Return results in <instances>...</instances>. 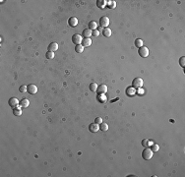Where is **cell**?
<instances>
[{"mask_svg":"<svg viewBox=\"0 0 185 177\" xmlns=\"http://www.w3.org/2000/svg\"><path fill=\"white\" fill-rule=\"evenodd\" d=\"M143 86V80L141 78H135L132 81V87L134 88H140Z\"/></svg>","mask_w":185,"mask_h":177,"instance_id":"cell-2","label":"cell"},{"mask_svg":"<svg viewBox=\"0 0 185 177\" xmlns=\"http://www.w3.org/2000/svg\"><path fill=\"white\" fill-rule=\"evenodd\" d=\"M98 85H97V83H91L90 84V91H92V92H97V90H98Z\"/></svg>","mask_w":185,"mask_h":177,"instance_id":"cell-22","label":"cell"},{"mask_svg":"<svg viewBox=\"0 0 185 177\" xmlns=\"http://www.w3.org/2000/svg\"><path fill=\"white\" fill-rule=\"evenodd\" d=\"M179 64L181 65V67H184V66H185V57L184 56H182L179 59Z\"/></svg>","mask_w":185,"mask_h":177,"instance_id":"cell-30","label":"cell"},{"mask_svg":"<svg viewBox=\"0 0 185 177\" xmlns=\"http://www.w3.org/2000/svg\"><path fill=\"white\" fill-rule=\"evenodd\" d=\"M135 46H136V47H138V48L142 47V46H143V40H142V39H136V40H135Z\"/></svg>","mask_w":185,"mask_h":177,"instance_id":"cell-24","label":"cell"},{"mask_svg":"<svg viewBox=\"0 0 185 177\" xmlns=\"http://www.w3.org/2000/svg\"><path fill=\"white\" fill-rule=\"evenodd\" d=\"M100 34V32L98 31V30H94V31H92V35L94 36H98Z\"/></svg>","mask_w":185,"mask_h":177,"instance_id":"cell-31","label":"cell"},{"mask_svg":"<svg viewBox=\"0 0 185 177\" xmlns=\"http://www.w3.org/2000/svg\"><path fill=\"white\" fill-rule=\"evenodd\" d=\"M142 146L145 147V148H148L150 146V141L148 139H144L143 141H142Z\"/></svg>","mask_w":185,"mask_h":177,"instance_id":"cell-26","label":"cell"},{"mask_svg":"<svg viewBox=\"0 0 185 177\" xmlns=\"http://www.w3.org/2000/svg\"><path fill=\"white\" fill-rule=\"evenodd\" d=\"M92 44V40H91V39H85L83 41H82V45L84 46V47H88V46H90Z\"/></svg>","mask_w":185,"mask_h":177,"instance_id":"cell-18","label":"cell"},{"mask_svg":"<svg viewBox=\"0 0 185 177\" xmlns=\"http://www.w3.org/2000/svg\"><path fill=\"white\" fill-rule=\"evenodd\" d=\"M97 92H98L99 93H105L107 92V86H106V85H105V84L100 85V87H98Z\"/></svg>","mask_w":185,"mask_h":177,"instance_id":"cell-10","label":"cell"},{"mask_svg":"<svg viewBox=\"0 0 185 177\" xmlns=\"http://www.w3.org/2000/svg\"><path fill=\"white\" fill-rule=\"evenodd\" d=\"M100 129L101 131H103V132H105V131L108 130V125H107L106 123H100Z\"/></svg>","mask_w":185,"mask_h":177,"instance_id":"cell-23","label":"cell"},{"mask_svg":"<svg viewBox=\"0 0 185 177\" xmlns=\"http://www.w3.org/2000/svg\"><path fill=\"white\" fill-rule=\"evenodd\" d=\"M95 123H97V124L100 125V123H102V119L100 117H97V118H95Z\"/></svg>","mask_w":185,"mask_h":177,"instance_id":"cell-32","label":"cell"},{"mask_svg":"<svg viewBox=\"0 0 185 177\" xmlns=\"http://www.w3.org/2000/svg\"><path fill=\"white\" fill-rule=\"evenodd\" d=\"M151 146H152V151L153 152H159V150H160L159 145H157V144H152Z\"/></svg>","mask_w":185,"mask_h":177,"instance_id":"cell-27","label":"cell"},{"mask_svg":"<svg viewBox=\"0 0 185 177\" xmlns=\"http://www.w3.org/2000/svg\"><path fill=\"white\" fill-rule=\"evenodd\" d=\"M20 93H25V92H28V87L27 86H21L20 88H19Z\"/></svg>","mask_w":185,"mask_h":177,"instance_id":"cell-29","label":"cell"},{"mask_svg":"<svg viewBox=\"0 0 185 177\" xmlns=\"http://www.w3.org/2000/svg\"><path fill=\"white\" fill-rule=\"evenodd\" d=\"M13 113H14V115H16V116H20V115H22L21 106H17V107L13 108Z\"/></svg>","mask_w":185,"mask_h":177,"instance_id":"cell-17","label":"cell"},{"mask_svg":"<svg viewBox=\"0 0 185 177\" xmlns=\"http://www.w3.org/2000/svg\"><path fill=\"white\" fill-rule=\"evenodd\" d=\"M89 130H90L92 133H95L100 130V125L97 124V123H92L90 124V126H89Z\"/></svg>","mask_w":185,"mask_h":177,"instance_id":"cell-8","label":"cell"},{"mask_svg":"<svg viewBox=\"0 0 185 177\" xmlns=\"http://www.w3.org/2000/svg\"><path fill=\"white\" fill-rule=\"evenodd\" d=\"M98 100L100 101V102H105V100H106V97L103 93H99V95H98Z\"/></svg>","mask_w":185,"mask_h":177,"instance_id":"cell-21","label":"cell"},{"mask_svg":"<svg viewBox=\"0 0 185 177\" xmlns=\"http://www.w3.org/2000/svg\"><path fill=\"white\" fill-rule=\"evenodd\" d=\"M46 58L47 59H52L54 57V52H51V51H47L46 54H45Z\"/></svg>","mask_w":185,"mask_h":177,"instance_id":"cell-28","label":"cell"},{"mask_svg":"<svg viewBox=\"0 0 185 177\" xmlns=\"http://www.w3.org/2000/svg\"><path fill=\"white\" fill-rule=\"evenodd\" d=\"M48 51H51V52H54L58 49V44L56 42H51L49 45H48Z\"/></svg>","mask_w":185,"mask_h":177,"instance_id":"cell-11","label":"cell"},{"mask_svg":"<svg viewBox=\"0 0 185 177\" xmlns=\"http://www.w3.org/2000/svg\"><path fill=\"white\" fill-rule=\"evenodd\" d=\"M83 35L85 36V39H90V36L92 35V31L90 29H85L83 31Z\"/></svg>","mask_w":185,"mask_h":177,"instance_id":"cell-16","label":"cell"},{"mask_svg":"<svg viewBox=\"0 0 185 177\" xmlns=\"http://www.w3.org/2000/svg\"><path fill=\"white\" fill-rule=\"evenodd\" d=\"M82 41H83V39H82V36H81L80 34H74L73 36H72V42L73 43H75L76 45L77 44H81L82 43Z\"/></svg>","mask_w":185,"mask_h":177,"instance_id":"cell-5","label":"cell"},{"mask_svg":"<svg viewBox=\"0 0 185 177\" xmlns=\"http://www.w3.org/2000/svg\"><path fill=\"white\" fill-rule=\"evenodd\" d=\"M100 24L103 28H107L109 26V19H108V17H106V16L101 17L100 19Z\"/></svg>","mask_w":185,"mask_h":177,"instance_id":"cell-4","label":"cell"},{"mask_svg":"<svg viewBox=\"0 0 185 177\" xmlns=\"http://www.w3.org/2000/svg\"><path fill=\"white\" fill-rule=\"evenodd\" d=\"M153 154H154V152L151 149H149V148H146V149L142 152V157L145 160H150L153 157Z\"/></svg>","mask_w":185,"mask_h":177,"instance_id":"cell-1","label":"cell"},{"mask_svg":"<svg viewBox=\"0 0 185 177\" xmlns=\"http://www.w3.org/2000/svg\"><path fill=\"white\" fill-rule=\"evenodd\" d=\"M19 103H20V102H19V100H18L16 98H11L9 99V101H8V104H9L12 108L17 107Z\"/></svg>","mask_w":185,"mask_h":177,"instance_id":"cell-7","label":"cell"},{"mask_svg":"<svg viewBox=\"0 0 185 177\" xmlns=\"http://www.w3.org/2000/svg\"><path fill=\"white\" fill-rule=\"evenodd\" d=\"M135 93H136V91H135V88L133 87H129V88H126V94L128 95V97H132V95H134Z\"/></svg>","mask_w":185,"mask_h":177,"instance_id":"cell-12","label":"cell"},{"mask_svg":"<svg viewBox=\"0 0 185 177\" xmlns=\"http://www.w3.org/2000/svg\"><path fill=\"white\" fill-rule=\"evenodd\" d=\"M84 46L82 45V44H77V45L75 46V51L76 52H78V53H82L83 51H84Z\"/></svg>","mask_w":185,"mask_h":177,"instance_id":"cell-20","label":"cell"},{"mask_svg":"<svg viewBox=\"0 0 185 177\" xmlns=\"http://www.w3.org/2000/svg\"><path fill=\"white\" fill-rule=\"evenodd\" d=\"M97 27H98V25H97V23H95V21H91L90 23H89V29H90L91 31L97 30Z\"/></svg>","mask_w":185,"mask_h":177,"instance_id":"cell-19","label":"cell"},{"mask_svg":"<svg viewBox=\"0 0 185 177\" xmlns=\"http://www.w3.org/2000/svg\"><path fill=\"white\" fill-rule=\"evenodd\" d=\"M68 25L70 27H72V28L76 27L78 25V20H77V18L76 17H71V18H69V20H68Z\"/></svg>","mask_w":185,"mask_h":177,"instance_id":"cell-9","label":"cell"},{"mask_svg":"<svg viewBox=\"0 0 185 177\" xmlns=\"http://www.w3.org/2000/svg\"><path fill=\"white\" fill-rule=\"evenodd\" d=\"M102 34L105 36V38H109L111 36V30L109 28H105V30L102 31Z\"/></svg>","mask_w":185,"mask_h":177,"instance_id":"cell-15","label":"cell"},{"mask_svg":"<svg viewBox=\"0 0 185 177\" xmlns=\"http://www.w3.org/2000/svg\"><path fill=\"white\" fill-rule=\"evenodd\" d=\"M29 105H30V101H29L27 98H23V99L20 101V106H21V107L27 108Z\"/></svg>","mask_w":185,"mask_h":177,"instance_id":"cell-13","label":"cell"},{"mask_svg":"<svg viewBox=\"0 0 185 177\" xmlns=\"http://www.w3.org/2000/svg\"><path fill=\"white\" fill-rule=\"evenodd\" d=\"M106 2L107 1H105V0H98V1H97V6L99 7V8H100V9H103L106 6Z\"/></svg>","mask_w":185,"mask_h":177,"instance_id":"cell-14","label":"cell"},{"mask_svg":"<svg viewBox=\"0 0 185 177\" xmlns=\"http://www.w3.org/2000/svg\"><path fill=\"white\" fill-rule=\"evenodd\" d=\"M27 87H28V93H31V94H35L36 93H38V87H36L35 85L31 84V85H29V86H27Z\"/></svg>","mask_w":185,"mask_h":177,"instance_id":"cell-6","label":"cell"},{"mask_svg":"<svg viewBox=\"0 0 185 177\" xmlns=\"http://www.w3.org/2000/svg\"><path fill=\"white\" fill-rule=\"evenodd\" d=\"M106 5L108 6V8L113 9V8H115V6H116V2H114V1H108V2H106Z\"/></svg>","mask_w":185,"mask_h":177,"instance_id":"cell-25","label":"cell"},{"mask_svg":"<svg viewBox=\"0 0 185 177\" xmlns=\"http://www.w3.org/2000/svg\"><path fill=\"white\" fill-rule=\"evenodd\" d=\"M138 53L141 57L146 58V57H148V55H149V49H148L147 47H145V46H142V47L139 48Z\"/></svg>","mask_w":185,"mask_h":177,"instance_id":"cell-3","label":"cell"}]
</instances>
